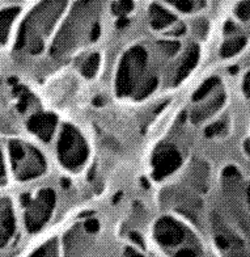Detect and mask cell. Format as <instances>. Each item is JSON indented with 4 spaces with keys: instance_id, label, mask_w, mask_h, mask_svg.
Here are the masks:
<instances>
[{
    "instance_id": "603a6c76",
    "label": "cell",
    "mask_w": 250,
    "mask_h": 257,
    "mask_svg": "<svg viewBox=\"0 0 250 257\" xmlns=\"http://www.w3.org/2000/svg\"><path fill=\"white\" fill-rule=\"evenodd\" d=\"M175 257H197V253L190 248H183L175 253Z\"/></svg>"
},
{
    "instance_id": "f1b7e54d",
    "label": "cell",
    "mask_w": 250,
    "mask_h": 257,
    "mask_svg": "<svg viewBox=\"0 0 250 257\" xmlns=\"http://www.w3.org/2000/svg\"><path fill=\"white\" fill-rule=\"evenodd\" d=\"M30 204V196L29 194H23V197H21V205L26 207V206Z\"/></svg>"
},
{
    "instance_id": "30bf717a",
    "label": "cell",
    "mask_w": 250,
    "mask_h": 257,
    "mask_svg": "<svg viewBox=\"0 0 250 257\" xmlns=\"http://www.w3.org/2000/svg\"><path fill=\"white\" fill-rule=\"evenodd\" d=\"M198 58H199L198 49L195 48V46H193V48L189 50V52L186 54V56H185V59H183L181 67L178 69V73H177V75H175V80L177 81L183 80V79L189 75V73H190L191 70L194 69V66L197 64V62H198Z\"/></svg>"
},
{
    "instance_id": "e0dca14e",
    "label": "cell",
    "mask_w": 250,
    "mask_h": 257,
    "mask_svg": "<svg viewBox=\"0 0 250 257\" xmlns=\"http://www.w3.org/2000/svg\"><path fill=\"white\" fill-rule=\"evenodd\" d=\"M156 85H157V79H156V77L148 79V80L146 81V84L143 85V88L140 89L139 95H138L136 97H138V99H143V97L148 96V95L156 88Z\"/></svg>"
},
{
    "instance_id": "83f0119b",
    "label": "cell",
    "mask_w": 250,
    "mask_h": 257,
    "mask_svg": "<svg viewBox=\"0 0 250 257\" xmlns=\"http://www.w3.org/2000/svg\"><path fill=\"white\" fill-rule=\"evenodd\" d=\"M5 175V167H4V160H3V155L0 151V177H4Z\"/></svg>"
},
{
    "instance_id": "7a4b0ae2",
    "label": "cell",
    "mask_w": 250,
    "mask_h": 257,
    "mask_svg": "<svg viewBox=\"0 0 250 257\" xmlns=\"http://www.w3.org/2000/svg\"><path fill=\"white\" fill-rule=\"evenodd\" d=\"M147 62V52L142 48H134L123 56L117 75V92L119 96H125L134 88L135 77L143 71Z\"/></svg>"
},
{
    "instance_id": "4fadbf2b",
    "label": "cell",
    "mask_w": 250,
    "mask_h": 257,
    "mask_svg": "<svg viewBox=\"0 0 250 257\" xmlns=\"http://www.w3.org/2000/svg\"><path fill=\"white\" fill-rule=\"evenodd\" d=\"M30 257H58V244L56 240L49 241L48 244L37 249Z\"/></svg>"
},
{
    "instance_id": "52a82bcc",
    "label": "cell",
    "mask_w": 250,
    "mask_h": 257,
    "mask_svg": "<svg viewBox=\"0 0 250 257\" xmlns=\"http://www.w3.org/2000/svg\"><path fill=\"white\" fill-rule=\"evenodd\" d=\"M0 201V247H4L15 231V217L11 204Z\"/></svg>"
},
{
    "instance_id": "7c38bea8",
    "label": "cell",
    "mask_w": 250,
    "mask_h": 257,
    "mask_svg": "<svg viewBox=\"0 0 250 257\" xmlns=\"http://www.w3.org/2000/svg\"><path fill=\"white\" fill-rule=\"evenodd\" d=\"M100 64V55L99 54H93L85 60V63L83 64V69H81V73L85 77H95L96 71L99 69Z\"/></svg>"
},
{
    "instance_id": "3957f363",
    "label": "cell",
    "mask_w": 250,
    "mask_h": 257,
    "mask_svg": "<svg viewBox=\"0 0 250 257\" xmlns=\"http://www.w3.org/2000/svg\"><path fill=\"white\" fill-rule=\"evenodd\" d=\"M55 204V196L50 189H44L33 204H29V209L25 215L26 227L30 232H36L48 222Z\"/></svg>"
},
{
    "instance_id": "9a60e30c",
    "label": "cell",
    "mask_w": 250,
    "mask_h": 257,
    "mask_svg": "<svg viewBox=\"0 0 250 257\" xmlns=\"http://www.w3.org/2000/svg\"><path fill=\"white\" fill-rule=\"evenodd\" d=\"M218 79L216 77H211V79H208V80H206L204 83H203L200 87H199L197 91H195L194 93V96H193V99H194L195 101H198V100H202L203 97H206L207 96V93L210 92L211 89L214 88L215 85L218 84Z\"/></svg>"
},
{
    "instance_id": "d6986e66",
    "label": "cell",
    "mask_w": 250,
    "mask_h": 257,
    "mask_svg": "<svg viewBox=\"0 0 250 257\" xmlns=\"http://www.w3.org/2000/svg\"><path fill=\"white\" fill-rule=\"evenodd\" d=\"M171 3H173L175 7H177L182 12H191L193 8H194V5H193L194 3L190 1V0H173Z\"/></svg>"
},
{
    "instance_id": "6da1fadb",
    "label": "cell",
    "mask_w": 250,
    "mask_h": 257,
    "mask_svg": "<svg viewBox=\"0 0 250 257\" xmlns=\"http://www.w3.org/2000/svg\"><path fill=\"white\" fill-rule=\"evenodd\" d=\"M58 154L60 161L70 169L79 168L87 159L88 149L84 139L70 125H66L60 133Z\"/></svg>"
},
{
    "instance_id": "7402d4cb",
    "label": "cell",
    "mask_w": 250,
    "mask_h": 257,
    "mask_svg": "<svg viewBox=\"0 0 250 257\" xmlns=\"http://www.w3.org/2000/svg\"><path fill=\"white\" fill-rule=\"evenodd\" d=\"M223 126L224 125L223 124H214V125H211L210 128H207L206 130V135L207 137H212V135H215V134H219L220 133V130L223 128Z\"/></svg>"
},
{
    "instance_id": "484cf974",
    "label": "cell",
    "mask_w": 250,
    "mask_h": 257,
    "mask_svg": "<svg viewBox=\"0 0 250 257\" xmlns=\"http://www.w3.org/2000/svg\"><path fill=\"white\" fill-rule=\"evenodd\" d=\"M125 257H144L143 255H140L139 252H136L135 249L132 248H127L126 252H125Z\"/></svg>"
},
{
    "instance_id": "ba28073f",
    "label": "cell",
    "mask_w": 250,
    "mask_h": 257,
    "mask_svg": "<svg viewBox=\"0 0 250 257\" xmlns=\"http://www.w3.org/2000/svg\"><path fill=\"white\" fill-rule=\"evenodd\" d=\"M177 20L175 15L168 12L167 9L163 8L161 5L155 4L151 7V24L155 29H161L169 26Z\"/></svg>"
},
{
    "instance_id": "4316f807",
    "label": "cell",
    "mask_w": 250,
    "mask_h": 257,
    "mask_svg": "<svg viewBox=\"0 0 250 257\" xmlns=\"http://www.w3.org/2000/svg\"><path fill=\"white\" fill-rule=\"evenodd\" d=\"M244 91L248 96H250V74L245 77V83H244Z\"/></svg>"
},
{
    "instance_id": "4dcf8cb0",
    "label": "cell",
    "mask_w": 250,
    "mask_h": 257,
    "mask_svg": "<svg viewBox=\"0 0 250 257\" xmlns=\"http://www.w3.org/2000/svg\"><path fill=\"white\" fill-rule=\"evenodd\" d=\"M183 32H185V26L181 25V26H178V28L175 29V32H173V34H177V36H179V34H182Z\"/></svg>"
},
{
    "instance_id": "277c9868",
    "label": "cell",
    "mask_w": 250,
    "mask_h": 257,
    "mask_svg": "<svg viewBox=\"0 0 250 257\" xmlns=\"http://www.w3.org/2000/svg\"><path fill=\"white\" fill-rule=\"evenodd\" d=\"M181 163L178 151L173 146H164L153 156V177L160 180L171 175Z\"/></svg>"
},
{
    "instance_id": "1f68e13d",
    "label": "cell",
    "mask_w": 250,
    "mask_h": 257,
    "mask_svg": "<svg viewBox=\"0 0 250 257\" xmlns=\"http://www.w3.org/2000/svg\"><path fill=\"white\" fill-rule=\"evenodd\" d=\"M249 204H250V188H249Z\"/></svg>"
},
{
    "instance_id": "ffe728a7",
    "label": "cell",
    "mask_w": 250,
    "mask_h": 257,
    "mask_svg": "<svg viewBox=\"0 0 250 257\" xmlns=\"http://www.w3.org/2000/svg\"><path fill=\"white\" fill-rule=\"evenodd\" d=\"M84 229L85 231L89 233H95L99 231L100 229V223L96 219H89V221L85 222V225H84Z\"/></svg>"
},
{
    "instance_id": "8992f818",
    "label": "cell",
    "mask_w": 250,
    "mask_h": 257,
    "mask_svg": "<svg viewBox=\"0 0 250 257\" xmlns=\"http://www.w3.org/2000/svg\"><path fill=\"white\" fill-rule=\"evenodd\" d=\"M55 126L56 117L51 113H38L28 122L29 130L38 135L44 142H49L51 139Z\"/></svg>"
},
{
    "instance_id": "5b68a950",
    "label": "cell",
    "mask_w": 250,
    "mask_h": 257,
    "mask_svg": "<svg viewBox=\"0 0 250 257\" xmlns=\"http://www.w3.org/2000/svg\"><path fill=\"white\" fill-rule=\"evenodd\" d=\"M155 236L164 247H175L183 240L185 229L172 218H163L156 225Z\"/></svg>"
},
{
    "instance_id": "f546056e",
    "label": "cell",
    "mask_w": 250,
    "mask_h": 257,
    "mask_svg": "<svg viewBox=\"0 0 250 257\" xmlns=\"http://www.w3.org/2000/svg\"><path fill=\"white\" fill-rule=\"evenodd\" d=\"M126 25H128V20L127 19H125V17H121V19L117 21V26H118V28H125Z\"/></svg>"
},
{
    "instance_id": "9c48e42d",
    "label": "cell",
    "mask_w": 250,
    "mask_h": 257,
    "mask_svg": "<svg viewBox=\"0 0 250 257\" xmlns=\"http://www.w3.org/2000/svg\"><path fill=\"white\" fill-rule=\"evenodd\" d=\"M20 12V8H8L0 12V44H5V41L8 38L9 28L17 13Z\"/></svg>"
},
{
    "instance_id": "44dd1931",
    "label": "cell",
    "mask_w": 250,
    "mask_h": 257,
    "mask_svg": "<svg viewBox=\"0 0 250 257\" xmlns=\"http://www.w3.org/2000/svg\"><path fill=\"white\" fill-rule=\"evenodd\" d=\"M237 15L238 17H241V19H248L250 16V3H244L242 5H240L237 9Z\"/></svg>"
},
{
    "instance_id": "d4e9b609",
    "label": "cell",
    "mask_w": 250,
    "mask_h": 257,
    "mask_svg": "<svg viewBox=\"0 0 250 257\" xmlns=\"http://www.w3.org/2000/svg\"><path fill=\"white\" fill-rule=\"evenodd\" d=\"M100 32H101V29H100V25L96 24L95 26H93V29H92V32H91V40L92 41L97 40V38L100 37Z\"/></svg>"
},
{
    "instance_id": "cb8c5ba5",
    "label": "cell",
    "mask_w": 250,
    "mask_h": 257,
    "mask_svg": "<svg viewBox=\"0 0 250 257\" xmlns=\"http://www.w3.org/2000/svg\"><path fill=\"white\" fill-rule=\"evenodd\" d=\"M130 239H131V240L134 241V243H135L136 245H139L140 248H144L143 237L140 236V235L138 232H131V233H130Z\"/></svg>"
},
{
    "instance_id": "ac0fdd59",
    "label": "cell",
    "mask_w": 250,
    "mask_h": 257,
    "mask_svg": "<svg viewBox=\"0 0 250 257\" xmlns=\"http://www.w3.org/2000/svg\"><path fill=\"white\" fill-rule=\"evenodd\" d=\"M160 46L167 55H175L179 49V44L177 41H163V42H160Z\"/></svg>"
},
{
    "instance_id": "2e32d148",
    "label": "cell",
    "mask_w": 250,
    "mask_h": 257,
    "mask_svg": "<svg viewBox=\"0 0 250 257\" xmlns=\"http://www.w3.org/2000/svg\"><path fill=\"white\" fill-rule=\"evenodd\" d=\"M132 8H134L132 1H118L113 4V12L121 17H125V15H127Z\"/></svg>"
},
{
    "instance_id": "5bb4252c",
    "label": "cell",
    "mask_w": 250,
    "mask_h": 257,
    "mask_svg": "<svg viewBox=\"0 0 250 257\" xmlns=\"http://www.w3.org/2000/svg\"><path fill=\"white\" fill-rule=\"evenodd\" d=\"M9 154H11V157H12L13 161V167L16 164H19L20 161H23L25 159V150L24 146L19 143L17 141H12L9 143Z\"/></svg>"
},
{
    "instance_id": "8fae6325",
    "label": "cell",
    "mask_w": 250,
    "mask_h": 257,
    "mask_svg": "<svg viewBox=\"0 0 250 257\" xmlns=\"http://www.w3.org/2000/svg\"><path fill=\"white\" fill-rule=\"evenodd\" d=\"M244 45H245V40H244L242 37L241 38H233V40L226 41L222 49V55L223 56L233 55V54H236V52L241 50Z\"/></svg>"
}]
</instances>
